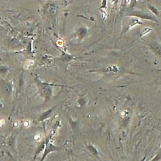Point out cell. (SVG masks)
<instances>
[{"mask_svg": "<svg viewBox=\"0 0 161 161\" xmlns=\"http://www.w3.org/2000/svg\"><path fill=\"white\" fill-rule=\"evenodd\" d=\"M87 149L90 150V151L92 153L93 155H98V151L96 147L94 146V145L92 144H90L89 145H87Z\"/></svg>", "mask_w": 161, "mask_h": 161, "instance_id": "8", "label": "cell"}, {"mask_svg": "<svg viewBox=\"0 0 161 161\" xmlns=\"http://www.w3.org/2000/svg\"><path fill=\"white\" fill-rule=\"evenodd\" d=\"M2 105L1 103H0V108H2Z\"/></svg>", "mask_w": 161, "mask_h": 161, "instance_id": "14", "label": "cell"}, {"mask_svg": "<svg viewBox=\"0 0 161 161\" xmlns=\"http://www.w3.org/2000/svg\"><path fill=\"white\" fill-rule=\"evenodd\" d=\"M152 48L157 54L161 55V46L158 45V43H154V45H152Z\"/></svg>", "mask_w": 161, "mask_h": 161, "instance_id": "9", "label": "cell"}, {"mask_svg": "<svg viewBox=\"0 0 161 161\" xmlns=\"http://www.w3.org/2000/svg\"><path fill=\"white\" fill-rule=\"evenodd\" d=\"M148 8L150 9V11H151V13L152 14H153V15H155V17H160V14H159V12H158V9L155 8V7H153V6H152L151 4H148Z\"/></svg>", "mask_w": 161, "mask_h": 161, "instance_id": "7", "label": "cell"}, {"mask_svg": "<svg viewBox=\"0 0 161 161\" xmlns=\"http://www.w3.org/2000/svg\"><path fill=\"white\" fill-rule=\"evenodd\" d=\"M150 161H161V150H159L158 154Z\"/></svg>", "mask_w": 161, "mask_h": 161, "instance_id": "10", "label": "cell"}, {"mask_svg": "<svg viewBox=\"0 0 161 161\" xmlns=\"http://www.w3.org/2000/svg\"><path fill=\"white\" fill-rule=\"evenodd\" d=\"M160 150H161V147H160Z\"/></svg>", "mask_w": 161, "mask_h": 161, "instance_id": "15", "label": "cell"}, {"mask_svg": "<svg viewBox=\"0 0 161 161\" xmlns=\"http://www.w3.org/2000/svg\"><path fill=\"white\" fill-rule=\"evenodd\" d=\"M137 25H142V22H141L137 18H130L128 20H127L126 24L123 25V32H127L128 30L131 29L132 27H133L134 26Z\"/></svg>", "mask_w": 161, "mask_h": 161, "instance_id": "3", "label": "cell"}, {"mask_svg": "<svg viewBox=\"0 0 161 161\" xmlns=\"http://www.w3.org/2000/svg\"><path fill=\"white\" fill-rule=\"evenodd\" d=\"M118 71H119V68L116 65L109 66L107 68V69H106V72L110 74H116Z\"/></svg>", "mask_w": 161, "mask_h": 161, "instance_id": "6", "label": "cell"}, {"mask_svg": "<svg viewBox=\"0 0 161 161\" xmlns=\"http://www.w3.org/2000/svg\"><path fill=\"white\" fill-rule=\"evenodd\" d=\"M4 89L5 90V92L9 93L11 91V85L9 84H5L4 86Z\"/></svg>", "mask_w": 161, "mask_h": 161, "instance_id": "13", "label": "cell"}, {"mask_svg": "<svg viewBox=\"0 0 161 161\" xmlns=\"http://www.w3.org/2000/svg\"><path fill=\"white\" fill-rule=\"evenodd\" d=\"M57 128H58L57 125H54V126L53 127V130L51 131L50 133L49 134V136L47 137L46 141H45V150H44L42 157L40 161L45 160L46 157L47 156V155L50 154V153H53V152L58 151V150L60 149L59 147L55 146V145H54L53 143V142H51V141H50L52 136H53V135L54 134V132H55V130L57 129Z\"/></svg>", "mask_w": 161, "mask_h": 161, "instance_id": "1", "label": "cell"}, {"mask_svg": "<svg viewBox=\"0 0 161 161\" xmlns=\"http://www.w3.org/2000/svg\"><path fill=\"white\" fill-rule=\"evenodd\" d=\"M55 107H56V106H54V107H53L52 108H50V110L44 112V113L40 115V118H39L38 122H42V121L45 120H47V119H48L49 118H50V117L52 115V114H53Z\"/></svg>", "mask_w": 161, "mask_h": 161, "instance_id": "5", "label": "cell"}, {"mask_svg": "<svg viewBox=\"0 0 161 161\" xmlns=\"http://www.w3.org/2000/svg\"><path fill=\"white\" fill-rule=\"evenodd\" d=\"M150 31H151V29H149V28H145V29L142 30V31L141 33V37H142V36H145L147 34H148Z\"/></svg>", "mask_w": 161, "mask_h": 161, "instance_id": "12", "label": "cell"}, {"mask_svg": "<svg viewBox=\"0 0 161 161\" xmlns=\"http://www.w3.org/2000/svg\"><path fill=\"white\" fill-rule=\"evenodd\" d=\"M40 85L41 86L40 87V91L41 93V95L45 98V99L49 100L52 95V89L50 87H49L48 85L46 84H44V83H42L40 81Z\"/></svg>", "mask_w": 161, "mask_h": 161, "instance_id": "4", "label": "cell"}, {"mask_svg": "<svg viewBox=\"0 0 161 161\" xmlns=\"http://www.w3.org/2000/svg\"><path fill=\"white\" fill-rule=\"evenodd\" d=\"M8 143H9L10 147H14V145H15V137L14 136H12V137H10Z\"/></svg>", "mask_w": 161, "mask_h": 161, "instance_id": "11", "label": "cell"}, {"mask_svg": "<svg viewBox=\"0 0 161 161\" xmlns=\"http://www.w3.org/2000/svg\"><path fill=\"white\" fill-rule=\"evenodd\" d=\"M126 15L127 16H130V17H135L136 18V17L141 18V19H142L150 20L157 23L159 22V21H158V19H157V17L150 12H142V11H140V10H134V11H131L130 12H129L128 14H127Z\"/></svg>", "mask_w": 161, "mask_h": 161, "instance_id": "2", "label": "cell"}]
</instances>
